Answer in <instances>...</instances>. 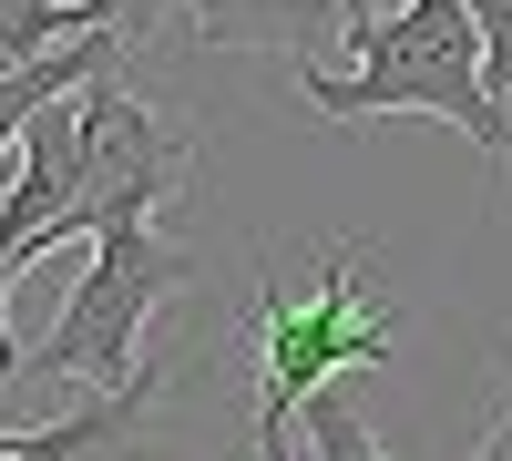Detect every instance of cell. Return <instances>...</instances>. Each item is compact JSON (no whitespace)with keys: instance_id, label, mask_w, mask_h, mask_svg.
I'll use <instances>...</instances> for the list:
<instances>
[{"instance_id":"obj_1","label":"cell","mask_w":512,"mask_h":461,"mask_svg":"<svg viewBox=\"0 0 512 461\" xmlns=\"http://www.w3.org/2000/svg\"><path fill=\"white\" fill-rule=\"evenodd\" d=\"M349 72H297L318 123H379V113H441L461 123L502 175H512V103L492 93V52H482V11L472 0H400V11H369L349 0Z\"/></svg>"},{"instance_id":"obj_2","label":"cell","mask_w":512,"mask_h":461,"mask_svg":"<svg viewBox=\"0 0 512 461\" xmlns=\"http://www.w3.org/2000/svg\"><path fill=\"white\" fill-rule=\"evenodd\" d=\"M390 359H400V298L379 287V246H328L318 287H277V267H256V461L287 451V421L308 410V390Z\"/></svg>"},{"instance_id":"obj_3","label":"cell","mask_w":512,"mask_h":461,"mask_svg":"<svg viewBox=\"0 0 512 461\" xmlns=\"http://www.w3.org/2000/svg\"><path fill=\"white\" fill-rule=\"evenodd\" d=\"M185 287H195V257L154 236V205L113 216V226L93 236V267L72 277L52 339L21 349V380H11V390H72V400H82V390L134 380V369H144V318H154L164 298H185Z\"/></svg>"},{"instance_id":"obj_4","label":"cell","mask_w":512,"mask_h":461,"mask_svg":"<svg viewBox=\"0 0 512 461\" xmlns=\"http://www.w3.org/2000/svg\"><path fill=\"white\" fill-rule=\"evenodd\" d=\"M205 52H287L308 72L328 41H349V0H195Z\"/></svg>"},{"instance_id":"obj_5","label":"cell","mask_w":512,"mask_h":461,"mask_svg":"<svg viewBox=\"0 0 512 461\" xmlns=\"http://www.w3.org/2000/svg\"><path fill=\"white\" fill-rule=\"evenodd\" d=\"M123 62H134V52H123V31H82V41H52L41 62H11V72H0V164H11V144L31 134L41 103H62V93H82L93 72H123ZM0 185H11V175H0Z\"/></svg>"},{"instance_id":"obj_6","label":"cell","mask_w":512,"mask_h":461,"mask_svg":"<svg viewBox=\"0 0 512 461\" xmlns=\"http://www.w3.org/2000/svg\"><path fill=\"white\" fill-rule=\"evenodd\" d=\"M82 31H113V0H0V72L41 62L52 41H82Z\"/></svg>"},{"instance_id":"obj_7","label":"cell","mask_w":512,"mask_h":461,"mask_svg":"<svg viewBox=\"0 0 512 461\" xmlns=\"http://www.w3.org/2000/svg\"><path fill=\"white\" fill-rule=\"evenodd\" d=\"M297 431H308V451H318V461H390V451L369 441V421H359V390H349V380L308 390V410H297Z\"/></svg>"},{"instance_id":"obj_8","label":"cell","mask_w":512,"mask_h":461,"mask_svg":"<svg viewBox=\"0 0 512 461\" xmlns=\"http://www.w3.org/2000/svg\"><path fill=\"white\" fill-rule=\"evenodd\" d=\"M185 11H195V0H113V31H123V52H154Z\"/></svg>"},{"instance_id":"obj_9","label":"cell","mask_w":512,"mask_h":461,"mask_svg":"<svg viewBox=\"0 0 512 461\" xmlns=\"http://www.w3.org/2000/svg\"><path fill=\"white\" fill-rule=\"evenodd\" d=\"M482 11V52H492V93L512 103V0H472Z\"/></svg>"},{"instance_id":"obj_10","label":"cell","mask_w":512,"mask_h":461,"mask_svg":"<svg viewBox=\"0 0 512 461\" xmlns=\"http://www.w3.org/2000/svg\"><path fill=\"white\" fill-rule=\"evenodd\" d=\"M482 461H512V421H492V441H482Z\"/></svg>"},{"instance_id":"obj_11","label":"cell","mask_w":512,"mask_h":461,"mask_svg":"<svg viewBox=\"0 0 512 461\" xmlns=\"http://www.w3.org/2000/svg\"><path fill=\"white\" fill-rule=\"evenodd\" d=\"M0 461H31V451H11V431H0Z\"/></svg>"},{"instance_id":"obj_12","label":"cell","mask_w":512,"mask_h":461,"mask_svg":"<svg viewBox=\"0 0 512 461\" xmlns=\"http://www.w3.org/2000/svg\"><path fill=\"white\" fill-rule=\"evenodd\" d=\"M0 390H11V380H0Z\"/></svg>"}]
</instances>
